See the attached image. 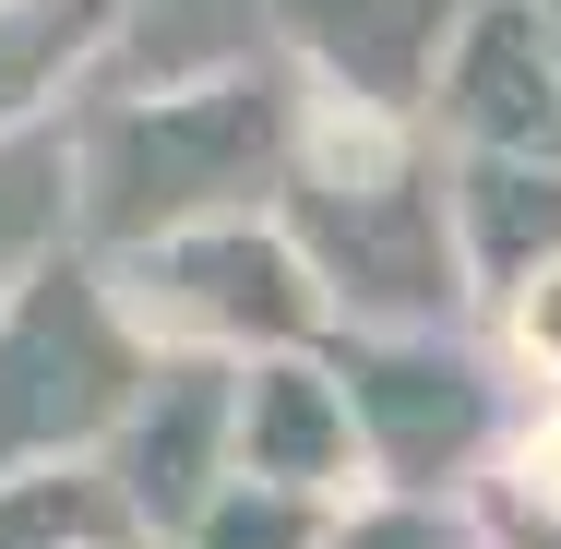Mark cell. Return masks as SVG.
<instances>
[{"label":"cell","instance_id":"1","mask_svg":"<svg viewBox=\"0 0 561 549\" xmlns=\"http://www.w3.org/2000/svg\"><path fill=\"white\" fill-rule=\"evenodd\" d=\"M311 144V96L299 72H180L72 119V192H84V251L131 263L156 239H192L227 216H275Z\"/></svg>","mask_w":561,"mask_h":549},{"label":"cell","instance_id":"2","mask_svg":"<svg viewBox=\"0 0 561 549\" xmlns=\"http://www.w3.org/2000/svg\"><path fill=\"white\" fill-rule=\"evenodd\" d=\"M275 227L299 239L335 334H466V311H478L443 144L407 131V119L311 108V144H299V180H287Z\"/></svg>","mask_w":561,"mask_h":549},{"label":"cell","instance_id":"3","mask_svg":"<svg viewBox=\"0 0 561 549\" xmlns=\"http://www.w3.org/2000/svg\"><path fill=\"white\" fill-rule=\"evenodd\" d=\"M156 346L96 251H60L0 299V478L24 466H108L119 419L144 407Z\"/></svg>","mask_w":561,"mask_h":549},{"label":"cell","instance_id":"4","mask_svg":"<svg viewBox=\"0 0 561 549\" xmlns=\"http://www.w3.org/2000/svg\"><path fill=\"white\" fill-rule=\"evenodd\" d=\"M346 407L370 442V490H407V502H478L502 466H514V370L466 334H335Z\"/></svg>","mask_w":561,"mask_h":549},{"label":"cell","instance_id":"5","mask_svg":"<svg viewBox=\"0 0 561 549\" xmlns=\"http://www.w3.org/2000/svg\"><path fill=\"white\" fill-rule=\"evenodd\" d=\"M108 275H119V299H131V323H144L156 358H227V370H251V358L335 346V311H323L299 239L275 216H227V227H192V239H156V251H131Z\"/></svg>","mask_w":561,"mask_h":549},{"label":"cell","instance_id":"6","mask_svg":"<svg viewBox=\"0 0 561 549\" xmlns=\"http://www.w3.org/2000/svg\"><path fill=\"white\" fill-rule=\"evenodd\" d=\"M466 24L478 0H275V48L299 96L346 119H407V131H431V84Z\"/></svg>","mask_w":561,"mask_h":549},{"label":"cell","instance_id":"7","mask_svg":"<svg viewBox=\"0 0 561 549\" xmlns=\"http://www.w3.org/2000/svg\"><path fill=\"white\" fill-rule=\"evenodd\" d=\"M108 478L144 526V549H180L239 490V370L227 358H156L144 407L108 442Z\"/></svg>","mask_w":561,"mask_h":549},{"label":"cell","instance_id":"8","mask_svg":"<svg viewBox=\"0 0 561 549\" xmlns=\"http://www.w3.org/2000/svg\"><path fill=\"white\" fill-rule=\"evenodd\" d=\"M443 156H561V12L550 0H478L431 84Z\"/></svg>","mask_w":561,"mask_h":549},{"label":"cell","instance_id":"9","mask_svg":"<svg viewBox=\"0 0 561 549\" xmlns=\"http://www.w3.org/2000/svg\"><path fill=\"white\" fill-rule=\"evenodd\" d=\"M239 478L299 490V502H335V514L370 490V442H358L335 346H299V358H251L239 370Z\"/></svg>","mask_w":561,"mask_h":549},{"label":"cell","instance_id":"10","mask_svg":"<svg viewBox=\"0 0 561 549\" xmlns=\"http://www.w3.org/2000/svg\"><path fill=\"white\" fill-rule=\"evenodd\" d=\"M443 180L478 311H514L526 287L561 275V156H443Z\"/></svg>","mask_w":561,"mask_h":549},{"label":"cell","instance_id":"11","mask_svg":"<svg viewBox=\"0 0 561 549\" xmlns=\"http://www.w3.org/2000/svg\"><path fill=\"white\" fill-rule=\"evenodd\" d=\"M131 0H0V131H48L108 72Z\"/></svg>","mask_w":561,"mask_h":549},{"label":"cell","instance_id":"12","mask_svg":"<svg viewBox=\"0 0 561 549\" xmlns=\"http://www.w3.org/2000/svg\"><path fill=\"white\" fill-rule=\"evenodd\" d=\"M60 251H84L72 119H48V131H0V299H12L24 275H48Z\"/></svg>","mask_w":561,"mask_h":549},{"label":"cell","instance_id":"13","mask_svg":"<svg viewBox=\"0 0 561 549\" xmlns=\"http://www.w3.org/2000/svg\"><path fill=\"white\" fill-rule=\"evenodd\" d=\"M0 549H144L108 466H24L0 478Z\"/></svg>","mask_w":561,"mask_h":549},{"label":"cell","instance_id":"14","mask_svg":"<svg viewBox=\"0 0 561 549\" xmlns=\"http://www.w3.org/2000/svg\"><path fill=\"white\" fill-rule=\"evenodd\" d=\"M323 538H335V502H299V490L239 478V490H227V502H216L180 549H323Z\"/></svg>","mask_w":561,"mask_h":549},{"label":"cell","instance_id":"15","mask_svg":"<svg viewBox=\"0 0 561 549\" xmlns=\"http://www.w3.org/2000/svg\"><path fill=\"white\" fill-rule=\"evenodd\" d=\"M323 549H478V514L466 502H407V490H358Z\"/></svg>","mask_w":561,"mask_h":549},{"label":"cell","instance_id":"16","mask_svg":"<svg viewBox=\"0 0 561 549\" xmlns=\"http://www.w3.org/2000/svg\"><path fill=\"white\" fill-rule=\"evenodd\" d=\"M502 370H526L538 394H561V275L526 287V299L502 311Z\"/></svg>","mask_w":561,"mask_h":549},{"label":"cell","instance_id":"17","mask_svg":"<svg viewBox=\"0 0 561 549\" xmlns=\"http://www.w3.org/2000/svg\"><path fill=\"white\" fill-rule=\"evenodd\" d=\"M466 514H478V549H561V502L514 490V478H490Z\"/></svg>","mask_w":561,"mask_h":549}]
</instances>
